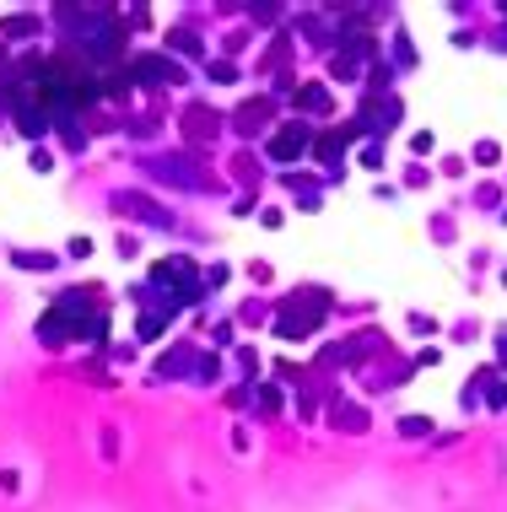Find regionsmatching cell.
I'll return each mask as SVG.
<instances>
[{"label": "cell", "mask_w": 507, "mask_h": 512, "mask_svg": "<svg viewBox=\"0 0 507 512\" xmlns=\"http://www.w3.org/2000/svg\"><path fill=\"white\" fill-rule=\"evenodd\" d=\"M162 184H178V189H205V173L200 168H189V157H157V162H146Z\"/></svg>", "instance_id": "cell-1"}, {"label": "cell", "mask_w": 507, "mask_h": 512, "mask_svg": "<svg viewBox=\"0 0 507 512\" xmlns=\"http://www.w3.org/2000/svg\"><path fill=\"white\" fill-rule=\"evenodd\" d=\"M119 205H125V211H135L141 221H152V227H173V216H168V211H152V200H141V195H119Z\"/></svg>", "instance_id": "cell-2"}, {"label": "cell", "mask_w": 507, "mask_h": 512, "mask_svg": "<svg viewBox=\"0 0 507 512\" xmlns=\"http://www.w3.org/2000/svg\"><path fill=\"white\" fill-rule=\"evenodd\" d=\"M216 135V114H205V108H189V135Z\"/></svg>", "instance_id": "cell-3"}, {"label": "cell", "mask_w": 507, "mask_h": 512, "mask_svg": "<svg viewBox=\"0 0 507 512\" xmlns=\"http://www.w3.org/2000/svg\"><path fill=\"white\" fill-rule=\"evenodd\" d=\"M297 151H303V135H297V130H286L281 141H276V157L286 162V157H297Z\"/></svg>", "instance_id": "cell-4"}]
</instances>
